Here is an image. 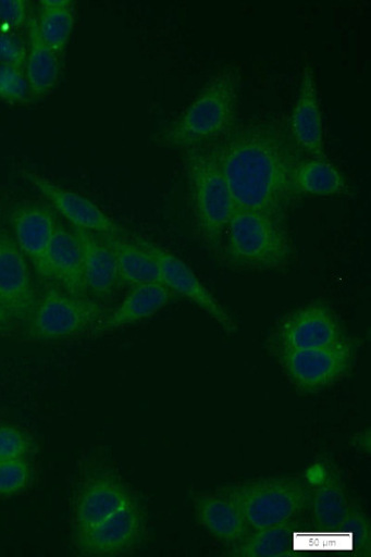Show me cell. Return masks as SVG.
<instances>
[{"label": "cell", "mask_w": 371, "mask_h": 557, "mask_svg": "<svg viewBox=\"0 0 371 557\" xmlns=\"http://www.w3.org/2000/svg\"><path fill=\"white\" fill-rule=\"evenodd\" d=\"M295 525L290 522L255 530L232 548L231 555L242 557H295L297 554Z\"/></svg>", "instance_id": "obj_24"}, {"label": "cell", "mask_w": 371, "mask_h": 557, "mask_svg": "<svg viewBox=\"0 0 371 557\" xmlns=\"http://www.w3.org/2000/svg\"><path fill=\"white\" fill-rule=\"evenodd\" d=\"M32 99L30 87L23 70L0 64V101L21 106Z\"/></svg>", "instance_id": "obj_27"}, {"label": "cell", "mask_w": 371, "mask_h": 557, "mask_svg": "<svg viewBox=\"0 0 371 557\" xmlns=\"http://www.w3.org/2000/svg\"><path fill=\"white\" fill-rule=\"evenodd\" d=\"M29 436L12 426H0V461L26 458L32 453Z\"/></svg>", "instance_id": "obj_30"}, {"label": "cell", "mask_w": 371, "mask_h": 557, "mask_svg": "<svg viewBox=\"0 0 371 557\" xmlns=\"http://www.w3.org/2000/svg\"><path fill=\"white\" fill-rule=\"evenodd\" d=\"M175 295L162 284L132 287L122 305L101 321L97 332H111L149 318L166 307Z\"/></svg>", "instance_id": "obj_19"}, {"label": "cell", "mask_w": 371, "mask_h": 557, "mask_svg": "<svg viewBox=\"0 0 371 557\" xmlns=\"http://www.w3.org/2000/svg\"><path fill=\"white\" fill-rule=\"evenodd\" d=\"M4 213V207L2 205H0V218H2Z\"/></svg>", "instance_id": "obj_33"}, {"label": "cell", "mask_w": 371, "mask_h": 557, "mask_svg": "<svg viewBox=\"0 0 371 557\" xmlns=\"http://www.w3.org/2000/svg\"><path fill=\"white\" fill-rule=\"evenodd\" d=\"M346 337L335 312L322 301H314L277 324L272 345L276 354H282L335 345Z\"/></svg>", "instance_id": "obj_8"}, {"label": "cell", "mask_w": 371, "mask_h": 557, "mask_svg": "<svg viewBox=\"0 0 371 557\" xmlns=\"http://www.w3.org/2000/svg\"><path fill=\"white\" fill-rule=\"evenodd\" d=\"M29 17L26 0H0V25L3 30L15 33L28 25Z\"/></svg>", "instance_id": "obj_31"}, {"label": "cell", "mask_w": 371, "mask_h": 557, "mask_svg": "<svg viewBox=\"0 0 371 557\" xmlns=\"http://www.w3.org/2000/svg\"><path fill=\"white\" fill-rule=\"evenodd\" d=\"M101 238L114 255L120 283L129 287L161 284L158 264L140 245L129 240L127 237Z\"/></svg>", "instance_id": "obj_21"}, {"label": "cell", "mask_w": 371, "mask_h": 557, "mask_svg": "<svg viewBox=\"0 0 371 557\" xmlns=\"http://www.w3.org/2000/svg\"><path fill=\"white\" fill-rule=\"evenodd\" d=\"M37 23L41 39L58 55L71 40L75 27V10L71 0H41Z\"/></svg>", "instance_id": "obj_25"}, {"label": "cell", "mask_w": 371, "mask_h": 557, "mask_svg": "<svg viewBox=\"0 0 371 557\" xmlns=\"http://www.w3.org/2000/svg\"><path fill=\"white\" fill-rule=\"evenodd\" d=\"M287 128L298 151L309 159L327 160L324 154L322 115L313 66L301 74L297 99Z\"/></svg>", "instance_id": "obj_14"}, {"label": "cell", "mask_w": 371, "mask_h": 557, "mask_svg": "<svg viewBox=\"0 0 371 557\" xmlns=\"http://www.w3.org/2000/svg\"><path fill=\"white\" fill-rule=\"evenodd\" d=\"M44 278L55 282L67 294L86 296L83 252L73 230L58 225L46 253Z\"/></svg>", "instance_id": "obj_16"}, {"label": "cell", "mask_w": 371, "mask_h": 557, "mask_svg": "<svg viewBox=\"0 0 371 557\" xmlns=\"http://www.w3.org/2000/svg\"><path fill=\"white\" fill-rule=\"evenodd\" d=\"M195 505L198 522L221 542L237 545L248 536L242 510L226 495H198Z\"/></svg>", "instance_id": "obj_18"}, {"label": "cell", "mask_w": 371, "mask_h": 557, "mask_svg": "<svg viewBox=\"0 0 371 557\" xmlns=\"http://www.w3.org/2000/svg\"><path fill=\"white\" fill-rule=\"evenodd\" d=\"M27 54L28 41L16 33L0 29V64L25 72Z\"/></svg>", "instance_id": "obj_29"}, {"label": "cell", "mask_w": 371, "mask_h": 557, "mask_svg": "<svg viewBox=\"0 0 371 557\" xmlns=\"http://www.w3.org/2000/svg\"><path fill=\"white\" fill-rule=\"evenodd\" d=\"M222 494L234 500L253 530L290 522L309 503V495L298 481L268 478L227 487Z\"/></svg>", "instance_id": "obj_5"}, {"label": "cell", "mask_w": 371, "mask_h": 557, "mask_svg": "<svg viewBox=\"0 0 371 557\" xmlns=\"http://www.w3.org/2000/svg\"><path fill=\"white\" fill-rule=\"evenodd\" d=\"M218 255L230 270L284 273L295 260L287 220L235 209Z\"/></svg>", "instance_id": "obj_3"}, {"label": "cell", "mask_w": 371, "mask_h": 557, "mask_svg": "<svg viewBox=\"0 0 371 557\" xmlns=\"http://www.w3.org/2000/svg\"><path fill=\"white\" fill-rule=\"evenodd\" d=\"M242 82L238 66L228 64L219 70L193 103L157 132L154 144L187 151L220 141L239 123Z\"/></svg>", "instance_id": "obj_2"}, {"label": "cell", "mask_w": 371, "mask_h": 557, "mask_svg": "<svg viewBox=\"0 0 371 557\" xmlns=\"http://www.w3.org/2000/svg\"><path fill=\"white\" fill-rule=\"evenodd\" d=\"M134 503L121 480L108 473L87 478L74 504L75 535L98 525Z\"/></svg>", "instance_id": "obj_13"}, {"label": "cell", "mask_w": 371, "mask_h": 557, "mask_svg": "<svg viewBox=\"0 0 371 557\" xmlns=\"http://www.w3.org/2000/svg\"><path fill=\"white\" fill-rule=\"evenodd\" d=\"M207 148L218 161L236 209L288 219L297 199L294 172L306 157L292 141L287 124L274 120L239 122Z\"/></svg>", "instance_id": "obj_1"}, {"label": "cell", "mask_w": 371, "mask_h": 557, "mask_svg": "<svg viewBox=\"0 0 371 557\" xmlns=\"http://www.w3.org/2000/svg\"><path fill=\"white\" fill-rule=\"evenodd\" d=\"M311 503L316 524L329 535L338 531L354 507L343 482L333 472L318 483Z\"/></svg>", "instance_id": "obj_22"}, {"label": "cell", "mask_w": 371, "mask_h": 557, "mask_svg": "<svg viewBox=\"0 0 371 557\" xmlns=\"http://www.w3.org/2000/svg\"><path fill=\"white\" fill-rule=\"evenodd\" d=\"M33 470L26 458L0 461V496L10 497L26 490Z\"/></svg>", "instance_id": "obj_28"}, {"label": "cell", "mask_w": 371, "mask_h": 557, "mask_svg": "<svg viewBox=\"0 0 371 557\" xmlns=\"http://www.w3.org/2000/svg\"><path fill=\"white\" fill-rule=\"evenodd\" d=\"M185 171L197 235L208 249L218 253L235 213L234 198L207 147L185 151Z\"/></svg>", "instance_id": "obj_4"}, {"label": "cell", "mask_w": 371, "mask_h": 557, "mask_svg": "<svg viewBox=\"0 0 371 557\" xmlns=\"http://www.w3.org/2000/svg\"><path fill=\"white\" fill-rule=\"evenodd\" d=\"M277 357L297 389L314 393L349 374L356 361L357 346L346 337L335 345L282 352Z\"/></svg>", "instance_id": "obj_7"}, {"label": "cell", "mask_w": 371, "mask_h": 557, "mask_svg": "<svg viewBox=\"0 0 371 557\" xmlns=\"http://www.w3.org/2000/svg\"><path fill=\"white\" fill-rule=\"evenodd\" d=\"M336 539H344L339 544V548L354 549L356 548V556H369L371 552V530L370 523L364 513L361 512L355 505L350 510L349 516L345 519L336 533H333Z\"/></svg>", "instance_id": "obj_26"}, {"label": "cell", "mask_w": 371, "mask_h": 557, "mask_svg": "<svg viewBox=\"0 0 371 557\" xmlns=\"http://www.w3.org/2000/svg\"><path fill=\"white\" fill-rule=\"evenodd\" d=\"M104 318L106 311L97 300L49 287L37 297L35 308L25 323L30 339L54 342L97 329Z\"/></svg>", "instance_id": "obj_6"}, {"label": "cell", "mask_w": 371, "mask_h": 557, "mask_svg": "<svg viewBox=\"0 0 371 557\" xmlns=\"http://www.w3.org/2000/svg\"><path fill=\"white\" fill-rule=\"evenodd\" d=\"M297 197H337L349 190L345 177L329 160L305 158L294 172Z\"/></svg>", "instance_id": "obj_23"}, {"label": "cell", "mask_w": 371, "mask_h": 557, "mask_svg": "<svg viewBox=\"0 0 371 557\" xmlns=\"http://www.w3.org/2000/svg\"><path fill=\"white\" fill-rule=\"evenodd\" d=\"M13 239L44 278L45 258L58 228V221L50 208L39 203H23L11 215Z\"/></svg>", "instance_id": "obj_15"}, {"label": "cell", "mask_w": 371, "mask_h": 557, "mask_svg": "<svg viewBox=\"0 0 371 557\" xmlns=\"http://www.w3.org/2000/svg\"><path fill=\"white\" fill-rule=\"evenodd\" d=\"M147 250L158 264L161 284L173 293L187 297L198 308L212 317L228 335L237 333V323L201 284L193 269L173 252L146 239H133Z\"/></svg>", "instance_id": "obj_9"}, {"label": "cell", "mask_w": 371, "mask_h": 557, "mask_svg": "<svg viewBox=\"0 0 371 557\" xmlns=\"http://www.w3.org/2000/svg\"><path fill=\"white\" fill-rule=\"evenodd\" d=\"M33 187L50 202L55 211L73 227L82 228L101 237H127V231L111 220L86 197L67 190L61 185L27 170H22Z\"/></svg>", "instance_id": "obj_10"}, {"label": "cell", "mask_w": 371, "mask_h": 557, "mask_svg": "<svg viewBox=\"0 0 371 557\" xmlns=\"http://www.w3.org/2000/svg\"><path fill=\"white\" fill-rule=\"evenodd\" d=\"M144 536V518L132 503L88 530L76 533L75 545L84 556H118L132 550Z\"/></svg>", "instance_id": "obj_11"}, {"label": "cell", "mask_w": 371, "mask_h": 557, "mask_svg": "<svg viewBox=\"0 0 371 557\" xmlns=\"http://www.w3.org/2000/svg\"><path fill=\"white\" fill-rule=\"evenodd\" d=\"M37 297L25 255L7 232L0 231V305L11 320L26 322Z\"/></svg>", "instance_id": "obj_12"}, {"label": "cell", "mask_w": 371, "mask_h": 557, "mask_svg": "<svg viewBox=\"0 0 371 557\" xmlns=\"http://www.w3.org/2000/svg\"><path fill=\"white\" fill-rule=\"evenodd\" d=\"M83 252L87 292L107 298L120 284L118 263L110 247L91 232L73 227Z\"/></svg>", "instance_id": "obj_17"}, {"label": "cell", "mask_w": 371, "mask_h": 557, "mask_svg": "<svg viewBox=\"0 0 371 557\" xmlns=\"http://www.w3.org/2000/svg\"><path fill=\"white\" fill-rule=\"evenodd\" d=\"M28 54L25 74L30 87L32 98L40 99L57 86L61 66L59 55L44 42L39 35L37 16L28 21Z\"/></svg>", "instance_id": "obj_20"}, {"label": "cell", "mask_w": 371, "mask_h": 557, "mask_svg": "<svg viewBox=\"0 0 371 557\" xmlns=\"http://www.w3.org/2000/svg\"><path fill=\"white\" fill-rule=\"evenodd\" d=\"M11 318L8 314L7 310L0 305V333L4 332L8 324L10 323Z\"/></svg>", "instance_id": "obj_32"}]
</instances>
